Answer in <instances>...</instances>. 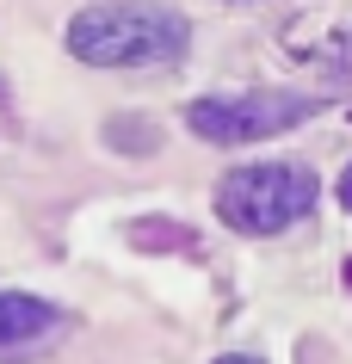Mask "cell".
Returning a JSON list of instances; mask_svg holds the SVG:
<instances>
[{
	"mask_svg": "<svg viewBox=\"0 0 352 364\" xmlns=\"http://www.w3.org/2000/svg\"><path fill=\"white\" fill-rule=\"evenodd\" d=\"M62 43L87 68H167L192 50V19L167 0H93L68 19Z\"/></svg>",
	"mask_w": 352,
	"mask_h": 364,
	"instance_id": "1",
	"label": "cell"
},
{
	"mask_svg": "<svg viewBox=\"0 0 352 364\" xmlns=\"http://www.w3.org/2000/svg\"><path fill=\"white\" fill-rule=\"evenodd\" d=\"M321 179L303 161H254V167H229L216 186V216L235 235H284L291 223L315 210Z\"/></svg>",
	"mask_w": 352,
	"mask_h": 364,
	"instance_id": "2",
	"label": "cell"
},
{
	"mask_svg": "<svg viewBox=\"0 0 352 364\" xmlns=\"http://www.w3.org/2000/svg\"><path fill=\"white\" fill-rule=\"evenodd\" d=\"M321 112L315 93H291V87H260V93H210L186 105V124H192L198 142H223V149H241V142H266V136H284L297 124H309Z\"/></svg>",
	"mask_w": 352,
	"mask_h": 364,
	"instance_id": "3",
	"label": "cell"
},
{
	"mask_svg": "<svg viewBox=\"0 0 352 364\" xmlns=\"http://www.w3.org/2000/svg\"><path fill=\"white\" fill-rule=\"evenodd\" d=\"M50 327H62V309L50 303V296H31V290H0V346L43 340Z\"/></svg>",
	"mask_w": 352,
	"mask_h": 364,
	"instance_id": "4",
	"label": "cell"
},
{
	"mask_svg": "<svg viewBox=\"0 0 352 364\" xmlns=\"http://www.w3.org/2000/svg\"><path fill=\"white\" fill-rule=\"evenodd\" d=\"M334 198H340V204L352 210V161H346V173H340V186H334Z\"/></svg>",
	"mask_w": 352,
	"mask_h": 364,
	"instance_id": "5",
	"label": "cell"
},
{
	"mask_svg": "<svg viewBox=\"0 0 352 364\" xmlns=\"http://www.w3.org/2000/svg\"><path fill=\"white\" fill-rule=\"evenodd\" d=\"M210 364H266V358H254V352H223V358H210Z\"/></svg>",
	"mask_w": 352,
	"mask_h": 364,
	"instance_id": "6",
	"label": "cell"
},
{
	"mask_svg": "<svg viewBox=\"0 0 352 364\" xmlns=\"http://www.w3.org/2000/svg\"><path fill=\"white\" fill-rule=\"evenodd\" d=\"M346 284H352V259H346Z\"/></svg>",
	"mask_w": 352,
	"mask_h": 364,
	"instance_id": "7",
	"label": "cell"
},
{
	"mask_svg": "<svg viewBox=\"0 0 352 364\" xmlns=\"http://www.w3.org/2000/svg\"><path fill=\"white\" fill-rule=\"evenodd\" d=\"M235 6H254V0H235Z\"/></svg>",
	"mask_w": 352,
	"mask_h": 364,
	"instance_id": "8",
	"label": "cell"
}]
</instances>
